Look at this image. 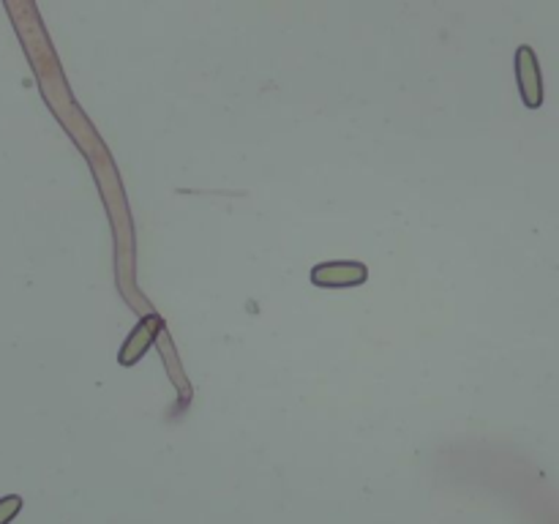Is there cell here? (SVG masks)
<instances>
[{
  "instance_id": "1",
  "label": "cell",
  "mask_w": 559,
  "mask_h": 524,
  "mask_svg": "<svg viewBox=\"0 0 559 524\" xmlns=\"http://www.w3.org/2000/svg\"><path fill=\"white\" fill-rule=\"evenodd\" d=\"M369 278V271L360 262H322L311 271V282L317 287H358Z\"/></svg>"
},
{
  "instance_id": "2",
  "label": "cell",
  "mask_w": 559,
  "mask_h": 524,
  "mask_svg": "<svg viewBox=\"0 0 559 524\" xmlns=\"http://www.w3.org/2000/svg\"><path fill=\"white\" fill-rule=\"evenodd\" d=\"M516 74H519V87H522V96L530 107H540L544 102V85H540V71L535 52L530 47H522L516 55Z\"/></svg>"
},
{
  "instance_id": "3",
  "label": "cell",
  "mask_w": 559,
  "mask_h": 524,
  "mask_svg": "<svg viewBox=\"0 0 559 524\" xmlns=\"http://www.w3.org/2000/svg\"><path fill=\"white\" fill-rule=\"evenodd\" d=\"M158 331H162V317L151 314V317H145V320H140V325L131 331V336L126 338L123 349H120V355H118L120 364H126V366L136 364V360L145 355V349L153 344V338L158 336Z\"/></svg>"
},
{
  "instance_id": "4",
  "label": "cell",
  "mask_w": 559,
  "mask_h": 524,
  "mask_svg": "<svg viewBox=\"0 0 559 524\" xmlns=\"http://www.w3.org/2000/svg\"><path fill=\"white\" fill-rule=\"evenodd\" d=\"M22 511V497L9 495L0 497V524H11V519Z\"/></svg>"
}]
</instances>
